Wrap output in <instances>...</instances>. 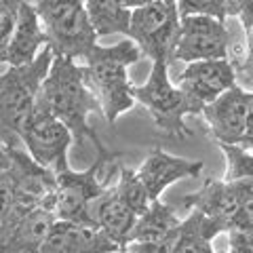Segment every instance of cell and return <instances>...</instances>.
Returning a JSON list of instances; mask_svg holds the SVG:
<instances>
[{"instance_id": "cell-31", "label": "cell", "mask_w": 253, "mask_h": 253, "mask_svg": "<svg viewBox=\"0 0 253 253\" xmlns=\"http://www.w3.org/2000/svg\"><path fill=\"white\" fill-rule=\"evenodd\" d=\"M226 4H228V17H236L241 6L245 4V0H226Z\"/></svg>"}, {"instance_id": "cell-1", "label": "cell", "mask_w": 253, "mask_h": 253, "mask_svg": "<svg viewBox=\"0 0 253 253\" xmlns=\"http://www.w3.org/2000/svg\"><path fill=\"white\" fill-rule=\"evenodd\" d=\"M36 101L72 131L76 144L91 139L97 154L108 152L89 125V114L101 112V104L86 83L84 66H78L76 59L55 55L49 74L36 95Z\"/></svg>"}, {"instance_id": "cell-27", "label": "cell", "mask_w": 253, "mask_h": 253, "mask_svg": "<svg viewBox=\"0 0 253 253\" xmlns=\"http://www.w3.org/2000/svg\"><path fill=\"white\" fill-rule=\"evenodd\" d=\"M228 243L230 253H253V230H230Z\"/></svg>"}, {"instance_id": "cell-18", "label": "cell", "mask_w": 253, "mask_h": 253, "mask_svg": "<svg viewBox=\"0 0 253 253\" xmlns=\"http://www.w3.org/2000/svg\"><path fill=\"white\" fill-rule=\"evenodd\" d=\"M42 44H49V38H46L41 15H38L32 0H21L17 23H15V32L4 63H9V66H28L38 57V49Z\"/></svg>"}, {"instance_id": "cell-19", "label": "cell", "mask_w": 253, "mask_h": 253, "mask_svg": "<svg viewBox=\"0 0 253 253\" xmlns=\"http://www.w3.org/2000/svg\"><path fill=\"white\" fill-rule=\"evenodd\" d=\"M226 232L221 221L192 209L171 239V253H215L211 241Z\"/></svg>"}, {"instance_id": "cell-25", "label": "cell", "mask_w": 253, "mask_h": 253, "mask_svg": "<svg viewBox=\"0 0 253 253\" xmlns=\"http://www.w3.org/2000/svg\"><path fill=\"white\" fill-rule=\"evenodd\" d=\"M21 0H0V61L6 59Z\"/></svg>"}, {"instance_id": "cell-6", "label": "cell", "mask_w": 253, "mask_h": 253, "mask_svg": "<svg viewBox=\"0 0 253 253\" xmlns=\"http://www.w3.org/2000/svg\"><path fill=\"white\" fill-rule=\"evenodd\" d=\"M114 154L99 152L97 158L86 171H63L57 173V192L53 201L55 219L78 221V224H93L91 211L95 201L106 192V179H101V173L108 161H112Z\"/></svg>"}, {"instance_id": "cell-30", "label": "cell", "mask_w": 253, "mask_h": 253, "mask_svg": "<svg viewBox=\"0 0 253 253\" xmlns=\"http://www.w3.org/2000/svg\"><path fill=\"white\" fill-rule=\"evenodd\" d=\"M241 148H247V150H253V104L249 108V116H247V125H245V133L241 137Z\"/></svg>"}, {"instance_id": "cell-5", "label": "cell", "mask_w": 253, "mask_h": 253, "mask_svg": "<svg viewBox=\"0 0 253 253\" xmlns=\"http://www.w3.org/2000/svg\"><path fill=\"white\" fill-rule=\"evenodd\" d=\"M133 95L150 112L158 133L169 139L192 137V131L186 126V116H194L192 108L184 91L169 81V63L154 61L148 81L133 86Z\"/></svg>"}, {"instance_id": "cell-15", "label": "cell", "mask_w": 253, "mask_h": 253, "mask_svg": "<svg viewBox=\"0 0 253 253\" xmlns=\"http://www.w3.org/2000/svg\"><path fill=\"white\" fill-rule=\"evenodd\" d=\"M203 169V161H188V158H179L165 152L163 148H154L137 169V175L141 184L146 186L150 199L158 201L171 184L184 177H199Z\"/></svg>"}, {"instance_id": "cell-26", "label": "cell", "mask_w": 253, "mask_h": 253, "mask_svg": "<svg viewBox=\"0 0 253 253\" xmlns=\"http://www.w3.org/2000/svg\"><path fill=\"white\" fill-rule=\"evenodd\" d=\"M232 63H234V72H236V84L253 93V28L245 32L243 57Z\"/></svg>"}, {"instance_id": "cell-33", "label": "cell", "mask_w": 253, "mask_h": 253, "mask_svg": "<svg viewBox=\"0 0 253 253\" xmlns=\"http://www.w3.org/2000/svg\"><path fill=\"white\" fill-rule=\"evenodd\" d=\"M163 2H165V4H169V6H177L179 0H163Z\"/></svg>"}, {"instance_id": "cell-16", "label": "cell", "mask_w": 253, "mask_h": 253, "mask_svg": "<svg viewBox=\"0 0 253 253\" xmlns=\"http://www.w3.org/2000/svg\"><path fill=\"white\" fill-rule=\"evenodd\" d=\"M181 205L188 209L203 211L209 217H215L221 221L226 232H230L236 226L241 209V186L224 179H205L199 192L186 196Z\"/></svg>"}, {"instance_id": "cell-12", "label": "cell", "mask_w": 253, "mask_h": 253, "mask_svg": "<svg viewBox=\"0 0 253 253\" xmlns=\"http://www.w3.org/2000/svg\"><path fill=\"white\" fill-rule=\"evenodd\" d=\"M251 104L253 93L234 84L232 89L221 93L217 99H213L211 104L203 108L201 114L217 144H241Z\"/></svg>"}, {"instance_id": "cell-22", "label": "cell", "mask_w": 253, "mask_h": 253, "mask_svg": "<svg viewBox=\"0 0 253 253\" xmlns=\"http://www.w3.org/2000/svg\"><path fill=\"white\" fill-rule=\"evenodd\" d=\"M226 156L224 181H247L253 179V154L247 148L232 144H217Z\"/></svg>"}, {"instance_id": "cell-14", "label": "cell", "mask_w": 253, "mask_h": 253, "mask_svg": "<svg viewBox=\"0 0 253 253\" xmlns=\"http://www.w3.org/2000/svg\"><path fill=\"white\" fill-rule=\"evenodd\" d=\"M53 224L55 213L46 207L15 211L0 232V253H41Z\"/></svg>"}, {"instance_id": "cell-9", "label": "cell", "mask_w": 253, "mask_h": 253, "mask_svg": "<svg viewBox=\"0 0 253 253\" xmlns=\"http://www.w3.org/2000/svg\"><path fill=\"white\" fill-rule=\"evenodd\" d=\"M4 150L9 154L15 186V211H30L36 207H46L53 211L57 173L38 165L30 152L19 146H4Z\"/></svg>"}, {"instance_id": "cell-23", "label": "cell", "mask_w": 253, "mask_h": 253, "mask_svg": "<svg viewBox=\"0 0 253 253\" xmlns=\"http://www.w3.org/2000/svg\"><path fill=\"white\" fill-rule=\"evenodd\" d=\"M13 213H15V186L11 175L9 154H6L4 146L0 144V232L9 224Z\"/></svg>"}, {"instance_id": "cell-13", "label": "cell", "mask_w": 253, "mask_h": 253, "mask_svg": "<svg viewBox=\"0 0 253 253\" xmlns=\"http://www.w3.org/2000/svg\"><path fill=\"white\" fill-rule=\"evenodd\" d=\"M41 253H123V247L97 226L55 219Z\"/></svg>"}, {"instance_id": "cell-21", "label": "cell", "mask_w": 253, "mask_h": 253, "mask_svg": "<svg viewBox=\"0 0 253 253\" xmlns=\"http://www.w3.org/2000/svg\"><path fill=\"white\" fill-rule=\"evenodd\" d=\"M84 6L97 38L112 34H125L129 38L133 11L125 0H84Z\"/></svg>"}, {"instance_id": "cell-4", "label": "cell", "mask_w": 253, "mask_h": 253, "mask_svg": "<svg viewBox=\"0 0 253 253\" xmlns=\"http://www.w3.org/2000/svg\"><path fill=\"white\" fill-rule=\"evenodd\" d=\"M55 55L84 59L97 44L84 0H32Z\"/></svg>"}, {"instance_id": "cell-24", "label": "cell", "mask_w": 253, "mask_h": 253, "mask_svg": "<svg viewBox=\"0 0 253 253\" xmlns=\"http://www.w3.org/2000/svg\"><path fill=\"white\" fill-rule=\"evenodd\" d=\"M177 13H179V19L192 17V15H205V17L226 21L228 4L226 0H179Z\"/></svg>"}, {"instance_id": "cell-10", "label": "cell", "mask_w": 253, "mask_h": 253, "mask_svg": "<svg viewBox=\"0 0 253 253\" xmlns=\"http://www.w3.org/2000/svg\"><path fill=\"white\" fill-rule=\"evenodd\" d=\"M228 46H230V32L226 28V21L205 17V15H192V17H184L179 23L175 59L186 63L230 59Z\"/></svg>"}, {"instance_id": "cell-20", "label": "cell", "mask_w": 253, "mask_h": 253, "mask_svg": "<svg viewBox=\"0 0 253 253\" xmlns=\"http://www.w3.org/2000/svg\"><path fill=\"white\" fill-rule=\"evenodd\" d=\"M181 219L175 215L169 205L158 201H152L150 209L139 215L135 228L129 234V243H161L171 239L179 228Z\"/></svg>"}, {"instance_id": "cell-29", "label": "cell", "mask_w": 253, "mask_h": 253, "mask_svg": "<svg viewBox=\"0 0 253 253\" xmlns=\"http://www.w3.org/2000/svg\"><path fill=\"white\" fill-rule=\"evenodd\" d=\"M236 17H239L245 32L253 28V0H245V4L241 6V11H239Z\"/></svg>"}, {"instance_id": "cell-28", "label": "cell", "mask_w": 253, "mask_h": 253, "mask_svg": "<svg viewBox=\"0 0 253 253\" xmlns=\"http://www.w3.org/2000/svg\"><path fill=\"white\" fill-rule=\"evenodd\" d=\"M171 239L161 243H126L123 253H171Z\"/></svg>"}, {"instance_id": "cell-32", "label": "cell", "mask_w": 253, "mask_h": 253, "mask_svg": "<svg viewBox=\"0 0 253 253\" xmlns=\"http://www.w3.org/2000/svg\"><path fill=\"white\" fill-rule=\"evenodd\" d=\"M126 6H129L131 11H135V9H141V6H148V4H152L156 2V0H125Z\"/></svg>"}, {"instance_id": "cell-11", "label": "cell", "mask_w": 253, "mask_h": 253, "mask_svg": "<svg viewBox=\"0 0 253 253\" xmlns=\"http://www.w3.org/2000/svg\"><path fill=\"white\" fill-rule=\"evenodd\" d=\"M236 84V72L232 59H205L188 63L179 76L177 86L188 97L192 114L199 116L203 108L217 99L221 93Z\"/></svg>"}, {"instance_id": "cell-3", "label": "cell", "mask_w": 253, "mask_h": 253, "mask_svg": "<svg viewBox=\"0 0 253 253\" xmlns=\"http://www.w3.org/2000/svg\"><path fill=\"white\" fill-rule=\"evenodd\" d=\"M55 53L49 44L28 66H9L0 76V144L19 146L21 133L34 112L36 95L51 70Z\"/></svg>"}, {"instance_id": "cell-8", "label": "cell", "mask_w": 253, "mask_h": 253, "mask_svg": "<svg viewBox=\"0 0 253 253\" xmlns=\"http://www.w3.org/2000/svg\"><path fill=\"white\" fill-rule=\"evenodd\" d=\"M21 141L38 165L55 173H63L70 169L68 150L74 141L72 131L38 101L34 104V112L21 133Z\"/></svg>"}, {"instance_id": "cell-7", "label": "cell", "mask_w": 253, "mask_h": 253, "mask_svg": "<svg viewBox=\"0 0 253 253\" xmlns=\"http://www.w3.org/2000/svg\"><path fill=\"white\" fill-rule=\"evenodd\" d=\"M179 13L177 6H169L163 0L141 6L131 13L129 38L141 53L154 61L169 63L175 59V46L179 38Z\"/></svg>"}, {"instance_id": "cell-34", "label": "cell", "mask_w": 253, "mask_h": 253, "mask_svg": "<svg viewBox=\"0 0 253 253\" xmlns=\"http://www.w3.org/2000/svg\"><path fill=\"white\" fill-rule=\"evenodd\" d=\"M228 253H230V251H228Z\"/></svg>"}, {"instance_id": "cell-17", "label": "cell", "mask_w": 253, "mask_h": 253, "mask_svg": "<svg viewBox=\"0 0 253 253\" xmlns=\"http://www.w3.org/2000/svg\"><path fill=\"white\" fill-rule=\"evenodd\" d=\"M91 217L95 226L101 228L110 239L125 249V245L129 243V234L139 219V213L123 194V190L114 186L106 188V192L95 201Z\"/></svg>"}, {"instance_id": "cell-2", "label": "cell", "mask_w": 253, "mask_h": 253, "mask_svg": "<svg viewBox=\"0 0 253 253\" xmlns=\"http://www.w3.org/2000/svg\"><path fill=\"white\" fill-rule=\"evenodd\" d=\"M141 55L144 53L139 46L131 38H125L123 42L110 46L95 44L93 51L84 57L86 83L97 95L101 112L110 125H114L118 116L135 106V84H131L126 70L139 61Z\"/></svg>"}]
</instances>
